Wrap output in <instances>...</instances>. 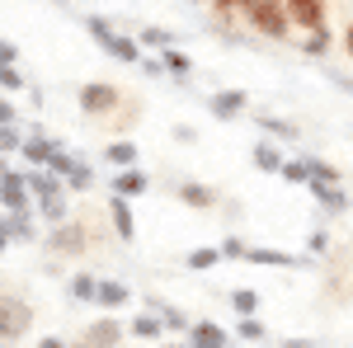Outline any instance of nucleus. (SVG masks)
<instances>
[{
	"mask_svg": "<svg viewBox=\"0 0 353 348\" xmlns=\"http://www.w3.org/2000/svg\"><path fill=\"white\" fill-rule=\"evenodd\" d=\"M14 146H24L19 132H14V127H0V151H14Z\"/></svg>",
	"mask_w": 353,
	"mask_h": 348,
	"instance_id": "obj_38",
	"label": "nucleus"
},
{
	"mask_svg": "<svg viewBox=\"0 0 353 348\" xmlns=\"http://www.w3.org/2000/svg\"><path fill=\"white\" fill-rule=\"evenodd\" d=\"M193 339H208V344H221L226 334H221V325H212V320H198V325H193Z\"/></svg>",
	"mask_w": 353,
	"mask_h": 348,
	"instance_id": "obj_32",
	"label": "nucleus"
},
{
	"mask_svg": "<svg viewBox=\"0 0 353 348\" xmlns=\"http://www.w3.org/2000/svg\"><path fill=\"white\" fill-rule=\"evenodd\" d=\"M306 188H311V198H316L321 207H330V212H344V207H353L349 198L339 193V184H325V179H311Z\"/></svg>",
	"mask_w": 353,
	"mask_h": 348,
	"instance_id": "obj_13",
	"label": "nucleus"
},
{
	"mask_svg": "<svg viewBox=\"0 0 353 348\" xmlns=\"http://www.w3.org/2000/svg\"><path fill=\"white\" fill-rule=\"evenodd\" d=\"M221 254H226V259H250V245H245L241 236H231V240H221Z\"/></svg>",
	"mask_w": 353,
	"mask_h": 348,
	"instance_id": "obj_33",
	"label": "nucleus"
},
{
	"mask_svg": "<svg viewBox=\"0 0 353 348\" xmlns=\"http://www.w3.org/2000/svg\"><path fill=\"white\" fill-rule=\"evenodd\" d=\"M231 306H236L241 316H254V311H259V292H250V287H236V292H231Z\"/></svg>",
	"mask_w": 353,
	"mask_h": 348,
	"instance_id": "obj_26",
	"label": "nucleus"
},
{
	"mask_svg": "<svg viewBox=\"0 0 353 348\" xmlns=\"http://www.w3.org/2000/svg\"><path fill=\"white\" fill-rule=\"evenodd\" d=\"M57 5H66V0H57Z\"/></svg>",
	"mask_w": 353,
	"mask_h": 348,
	"instance_id": "obj_51",
	"label": "nucleus"
},
{
	"mask_svg": "<svg viewBox=\"0 0 353 348\" xmlns=\"http://www.w3.org/2000/svg\"><path fill=\"white\" fill-rule=\"evenodd\" d=\"M14 118H19V113H14V108H10V99H0V127H10V123H14Z\"/></svg>",
	"mask_w": 353,
	"mask_h": 348,
	"instance_id": "obj_40",
	"label": "nucleus"
},
{
	"mask_svg": "<svg viewBox=\"0 0 353 348\" xmlns=\"http://www.w3.org/2000/svg\"><path fill=\"white\" fill-rule=\"evenodd\" d=\"M28 325H33V311H28L24 301H14V296H0V344L19 339Z\"/></svg>",
	"mask_w": 353,
	"mask_h": 348,
	"instance_id": "obj_3",
	"label": "nucleus"
},
{
	"mask_svg": "<svg viewBox=\"0 0 353 348\" xmlns=\"http://www.w3.org/2000/svg\"><path fill=\"white\" fill-rule=\"evenodd\" d=\"M212 5H221V10H231V5H241V0H212Z\"/></svg>",
	"mask_w": 353,
	"mask_h": 348,
	"instance_id": "obj_47",
	"label": "nucleus"
},
{
	"mask_svg": "<svg viewBox=\"0 0 353 348\" xmlns=\"http://www.w3.org/2000/svg\"><path fill=\"white\" fill-rule=\"evenodd\" d=\"M283 179L288 184H311V161H288L283 165Z\"/></svg>",
	"mask_w": 353,
	"mask_h": 348,
	"instance_id": "obj_28",
	"label": "nucleus"
},
{
	"mask_svg": "<svg viewBox=\"0 0 353 348\" xmlns=\"http://www.w3.org/2000/svg\"><path fill=\"white\" fill-rule=\"evenodd\" d=\"M0 66H14V43L0 38Z\"/></svg>",
	"mask_w": 353,
	"mask_h": 348,
	"instance_id": "obj_41",
	"label": "nucleus"
},
{
	"mask_svg": "<svg viewBox=\"0 0 353 348\" xmlns=\"http://www.w3.org/2000/svg\"><path fill=\"white\" fill-rule=\"evenodd\" d=\"M109 221H113V236L118 240H132L137 236V221H132V207L123 193H109Z\"/></svg>",
	"mask_w": 353,
	"mask_h": 348,
	"instance_id": "obj_8",
	"label": "nucleus"
},
{
	"mask_svg": "<svg viewBox=\"0 0 353 348\" xmlns=\"http://www.w3.org/2000/svg\"><path fill=\"white\" fill-rule=\"evenodd\" d=\"M71 296H76V301H94V296H99V283H94L90 273H76V278H71Z\"/></svg>",
	"mask_w": 353,
	"mask_h": 348,
	"instance_id": "obj_24",
	"label": "nucleus"
},
{
	"mask_svg": "<svg viewBox=\"0 0 353 348\" xmlns=\"http://www.w3.org/2000/svg\"><path fill=\"white\" fill-rule=\"evenodd\" d=\"M179 198H184L189 207H212V203H217V193L208 184H179Z\"/></svg>",
	"mask_w": 353,
	"mask_h": 348,
	"instance_id": "obj_20",
	"label": "nucleus"
},
{
	"mask_svg": "<svg viewBox=\"0 0 353 348\" xmlns=\"http://www.w3.org/2000/svg\"><path fill=\"white\" fill-rule=\"evenodd\" d=\"M118 108V90L104 81H90L81 85V113H90V118H104V113H113Z\"/></svg>",
	"mask_w": 353,
	"mask_h": 348,
	"instance_id": "obj_4",
	"label": "nucleus"
},
{
	"mask_svg": "<svg viewBox=\"0 0 353 348\" xmlns=\"http://www.w3.org/2000/svg\"><path fill=\"white\" fill-rule=\"evenodd\" d=\"M241 339H254V344H264V339H269V329L254 320V316H241Z\"/></svg>",
	"mask_w": 353,
	"mask_h": 348,
	"instance_id": "obj_30",
	"label": "nucleus"
},
{
	"mask_svg": "<svg viewBox=\"0 0 353 348\" xmlns=\"http://www.w3.org/2000/svg\"><path fill=\"white\" fill-rule=\"evenodd\" d=\"M146 311H156V316L165 320V329H184V325H189V316H184V311H174V306H165L161 296H146Z\"/></svg>",
	"mask_w": 353,
	"mask_h": 348,
	"instance_id": "obj_17",
	"label": "nucleus"
},
{
	"mask_svg": "<svg viewBox=\"0 0 353 348\" xmlns=\"http://www.w3.org/2000/svg\"><path fill=\"white\" fill-rule=\"evenodd\" d=\"M141 43L165 52V48H174V33H170V28H151V24H146V28H141Z\"/></svg>",
	"mask_w": 353,
	"mask_h": 348,
	"instance_id": "obj_27",
	"label": "nucleus"
},
{
	"mask_svg": "<svg viewBox=\"0 0 353 348\" xmlns=\"http://www.w3.org/2000/svg\"><path fill=\"white\" fill-rule=\"evenodd\" d=\"M283 348H311V339H288Z\"/></svg>",
	"mask_w": 353,
	"mask_h": 348,
	"instance_id": "obj_44",
	"label": "nucleus"
},
{
	"mask_svg": "<svg viewBox=\"0 0 353 348\" xmlns=\"http://www.w3.org/2000/svg\"><path fill=\"white\" fill-rule=\"evenodd\" d=\"M254 123L273 136H288V141H297V123H288V118H273V113H254Z\"/></svg>",
	"mask_w": 353,
	"mask_h": 348,
	"instance_id": "obj_19",
	"label": "nucleus"
},
{
	"mask_svg": "<svg viewBox=\"0 0 353 348\" xmlns=\"http://www.w3.org/2000/svg\"><path fill=\"white\" fill-rule=\"evenodd\" d=\"M28 198H33V188H28V174H0V207L5 212H28Z\"/></svg>",
	"mask_w": 353,
	"mask_h": 348,
	"instance_id": "obj_5",
	"label": "nucleus"
},
{
	"mask_svg": "<svg viewBox=\"0 0 353 348\" xmlns=\"http://www.w3.org/2000/svg\"><path fill=\"white\" fill-rule=\"evenodd\" d=\"M165 348H179V344H165Z\"/></svg>",
	"mask_w": 353,
	"mask_h": 348,
	"instance_id": "obj_49",
	"label": "nucleus"
},
{
	"mask_svg": "<svg viewBox=\"0 0 353 348\" xmlns=\"http://www.w3.org/2000/svg\"><path fill=\"white\" fill-rule=\"evenodd\" d=\"M193 5H203V0H193Z\"/></svg>",
	"mask_w": 353,
	"mask_h": 348,
	"instance_id": "obj_50",
	"label": "nucleus"
},
{
	"mask_svg": "<svg viewBox=\"0 0 353 348\" xmlns=\"http://www.w3.org/2000/svg\"><path fill=\"white\" fill-rule=\"evenodd\" d=\"M76 156H71V151H61V146H57V156H52V165H48V170H52V174H61V179H66V174H71V170H76Z\"/></svg>",
	"mask_w": 353,
	"mask_h": 348,
	"instance_id": "obj_31",
	"label": "nucleus"
},
{
	"mask_svg": "<svg viewBox=\"0 0 353 348\" xmlns=\"http://www.w3.org/2000/svg\"><path fill=\"white\" fill-rule=\"evenodd\" d=\"M301 52L306 57H325L330 52V28H311V38L301 43Z\"/></svg>",
	"mask_w": 353,
	"mask_h": 348,
	"instance_id": "obj_25",
	"label": "nucleus"
},
{
	"mask_svg": "<svg viewBox=\"0 0 353 348\" xmlns=\"http://www.w3.org/2000/svg\"><path fill=\"white\" fill-rule=\"evenodd\" d=\"M161 329H165V320L156 316V311H146V316H137V320H132L137 339H161Z\"/></svg>",
	"mask_w": 353,
	"mask_h": 348,
	"instance_id": "obj_23",
	"label": "nucleus"
},
{
	"mask_svg": "<svg viewBox=\"0 0 353 348\" xmlns=\"http://www.w3.org/2000/svg\"><path fill=\"white\" fill-rule=\"evenodd\" d=\"M306 245H311V254H325V249H330V231H325V226H316V231L306 236Z\"/></svg>",
	"mask_w": 353,
	"mask_h": 348,
	"instance_id": "obj_36",
	"label": "nucleus"
},
{
	"mask_svg": "<svg viewBox=\"0 0 353 348\" xmlns=\"http://www.w3.org/2000/svg\"><path fill=\"white\" fill-rule=\"evenodd\" d=\"M85 28L94 33V43H99L109 57H118V61H141V43L123 38V33H113V24H104L99 14H94V19H85Z\"/></svg>",
	"mask_w": 353,
	"mask_h": 348,
	"instance_id": "obj_2",
	"label": "nucleus"
},
{
	"mask_svg": "<svg viewBox=\"0 0 353 348\" xmlns=\"http://www.w3.org/2000/svg\"><path fill=\"white\" fill-rule=\"evenodd\" d=\"M311 179H325V184H339V170L325 161H311Z\"/></svg>",
	"mask_w": 353,
	"mask_h": 348,
	"instance_id": "obj_35",
	"label": "nucleus"
},
{
	"mask_svg": "<svg viewBox=\"0 0 353 348\" xmlns=\"http://www.w3.org/2000/svg\"><path fill=\"white\" fill-rule=\"evenodd\" d=\"M0 90H24V76L14 66H0Z\"/></svg>",
	"mask_w": 353,
	"mask_h": 348,
	"instance_id": "obj_37",
	"label": "nucleus"
},
{
	"mask_svg": "<svg viewBox=\"0 0 353 348\" xmlns=\"http://www.w3.org/2000/svg\"><path fill=\"white\" fill-rule=\"evenodd\" d=\"M57 249V254H81L85 249V226L81 221H61V226H52V240H48Z\"/></svg>",
	"mask_w": 353,
	"mask_h": 348,
	"instance_id": "obj_7",
	"label": "nucleus"
},
{
	"mask_svg": "<svg viewBox=\"0 0 353 348\" xmlns=\"http://www.w3.org/2000/svg\"><path fill=\"white\" fill-rule=\"evenodd\" d=\"M165 66H170V71H174V76H179V81H184V76H189L193 71V61L184 52H179V48H165Z\"/></svg>",
	"mask_w": 353,
	"mask_h": 348,
	"instance_id": "obj_29",
	"label": "nucleus"
},
{
	"mask_svg": "<svg viewBox=\"0 0 353 348\" xmlns=\"http://www.w3.org/2000/svg\"><path fill=\"white\" fill-rule=\"evenodd\" d=\"M104 156H109V165H118V170H132V165H137V146L118 136V141H109V151H104Z\"/></svg>",
	"mask_w": 353,
	"mask_h": 348,
	"instance_id": "obj_18",
	"label": "nucleus"
},
{
	"mask_svg": "<svg viewBox=\"0 0 353 348\" xmlns=\"http://www.w3.org/2000/svg\"><path fill=\"white\" fill-rule=\"evenodd\" d=\"M109 188L113 193H123V198H141V193H146V188H151V179H146V170H118V174H113L109 179Z\"/></svg>",
	"mask_w": 353,
	"mask_h": 348,
	"instance_id": "obj_9",
	"label": "nucleus"
},
{
	"mask_svg": "<svg viewBox=\"0 0 353 348\" xmlns=\"http://www.w3.org/2000/svg\"><path fill=\"white\" fill-rule=\"evenodd\" d=\"M66 188H71V193H85V188H90V170H85V165H76V170L66 174Z\"/></svg>",
	"mask_w": 353,
	"mask_h": 348,
	"instance_id": "obj_34",
	"label": "nucleus"
},
{
	"mask_svg": "<svg viewBox=\"0 0 353 348\" xmlns=\"http://www.w3.org/2000/svg\"><path fill=\"white\" fill-rule=\"evenodd\" d=\"M170 132H174V141H198V132H193V127H184V123H174Z\"/></svg>",
	"mask_w": 353,
	"mask_h": 348,
	"instance_id": "obj_39",
	"label": "nucleus"
},
{
	"mask_svg": "<svg viewBox=\"0 0 353 348\" xmlns=\"http://www.w3.org/2000/svg\"><path fill=\"white\" fill-rule=\"evenodd\" d=\"M349 52H353V28H349Z\"/></svg>",
	"mask_w": 353,
	"mask_h": 348,
	"instance_id": "obj_48",
	"label": "nucleus"
},
{
	"mask_svg": "<svg viewBox=\"0 0 353 348\" xmlns=\"http://www.w3.org/2000/svg\"><path fill=\"white\" fill-rule=\"evenodd\" d=\"M241 10H245V19L259 33H269V38H288V28H292L288 0H241Z\"/></svg>",
	"mask_w": 353,
	"mask_h": 348,
	"instance_id": "obj_1",
	"label": "nucleus"
},
{
	"mask_svg": "<svg viewBox=\"0 0 353 348\" xmlns=\"http://www.w3.org/2000/svg\"><path fill=\"white\" fill-rule=\"evenodd\" d=\"M334 85H339V90H349V94H353V81H349V76H334Z\"/></svg>",
	"mask_w": 353,
	"mask_h": 348,
	"instance_id": "obj_43",
	"label": "nucleus"
},
{
	"mask_svg": "<svg viewBox=\"0 0 353 348\" xmlns=\"http://www.w3.org/2000/svg\"><path fill=\"white\" fill-rule=\"evenodd\" d=\"M349 212H353V207H349Z\"/></svg>",
	"mask_w": 353,
	"mask_h": 348,
	"instance_id": "obj_52",
	"label": "nucleus"
},
{
	"mask_svg": "<svg viewBox=\"0 0 353 348\" xmlns=\"http://www.w3.org/2000/svg\"><path fill=\"white\" fill-rule=\"evenodd\" d=\"M245 104H250L245 90H217V94H212V113H217V118H241Z\"/></svg>",
	"mask_w": 353,
	"mask_h": 348,
	"instance_id": "obj_12",
	"label": "nucleus"
},
{
	"mask_svg": "<svg viewBox=\"0 0 353 348\" xmlns=\"http://www.w3.org/2000/svg\"><path fill=\"white\" fill-rule=\"evenodd\" d=\"M94 301L113 311V306H123V301H128V287H123L118 278H104V283H99V296H94Z\"/></svg>",
	"mask_w": 353,
	"mask_h": 348,
	"instance_id": "obj_21",
	"label": "nucleus"
},
{
	"mask_svg": "<svg viewBox=\"0 0 353 348\" xmlns=\"http://www.w3.org/2000/svg\"><path fill=\"white\" fill-rule=\"evenodd\" d=\"M123 339V325H113V320H99V325H90V334L81 339V348H113Z\"/></svg>",
	"mask_w": 353,
	"mask_h": 348,
	"instance_id": "obj_14",
	"label": "nucleus"
},
{
	"mask_svg": "<svg viewBox=\"0 0 353 348\" xmlns=\"http://www.w3.org/2000/svg\"><path fill=\"white\" fill-rule=\"evenodd\" d=\"M193 348H226V344H208V339H193Z\"/></svg>",
	"mask_w": 353,
	"mask_h": 348,
	"instance_id": "obj_45",
	"label": "nucleus"
},
{
	"mask_svg": "<svg viewBox=\"0 0 353 348\" xmlns=\"http://www.w3.org/2000/svg\"><path fill=\"white\" fill-rule=\"evenodd\" d=\"M19 156H24L28 165H33V170H43V165H52V156H57V141H48V136H28L24 146H19Z\"/></svg>",
	"mask_w": 353,
	"mask_h": 348,
	"instance_id": "obj_11",
	"label": "nucleus"
},
{
	"mask_svg": "<svg viewBox=\"0 0 353 348\" xmlns=\"http://www.w3.org/2000/svg\"><path fill=\"white\" fill-rule=\"evenodd\" d=\"M0 226L14 236V240H33V221H28V212H10V216H0Z\"/></svg>",
	"mask_w": 353,
	"mask_h": 348,
	"instance_id": "obj_22",
	"label": "nucleus"
},
{
	"mask_svg": "<svg viewBox=\"0 0 353 348\" xmlns=\"http://www.w3.org/2000/svg\"><path fill=\"white\" fill-rule=\"evenodd\" d=\"M250 264H269V268H301L311 259H297L288 249H269V245H250Z\"/></svg>",
	"mask_w": 353,
	"mask_h": 348,
	"instance_id": "obj_10",
	"label": "nucleus"
},
{
	"mask_svg": "<svg viewBox=\"0 0 353 348\" xmlns=\"http://www.w3.org/2000/svg\"><path fill=\"white\" fill-rule=\"evenodd\" d=\"M254 165H259V170H269V174H283V151H278V146H273V141H259V146H254Z\"/></svg>",
	"mask_w": 353,
	"mask_h": 348,
	"instance_id": "obj_16",
	"label": "nucleus"
},
{
	"mask_svg": "<svg viewBox=\"0 0 353 348\" xmlns=\"http://www.w3.org/2000/svg\"><path fill=\"white\" fill-rule=\"evenodd\" d=\"M5 245H10V231H5V226H0V254H5Z\"/></svg>",
	"mask_w": 353,
	"mask_h": 348,
	"instance_id": "obj_46",
	"label": "nucleus"
},
{
	"mask_svg": "<svg viewBox=\"0 0 353 348\" xmlns=\"http://www.w3.org/2000/svg\"><path fill=\"white\" fill-rule=\"evenodd\" d=\"M292 28H325V0H288Z\"/></svg>",
	"mask_w": 353,
	"mask_h": 348,
	"instance_id": "obj_6",
	"label": "nucleus"
},
{
	"mask_svg": "<svg viewBox=\"0 0 353 348\" xmlns=\"http://www.w3.org/2000/svg\"><path fill=\"white\" fill-rule=\"evenodd\" d=\"M226 254H221V245H203V249H189L184 254V268H193V273H208V268H217Z\"/></svg>",
	"mask_w": 353,
	"mask_h": 348,
	"instance_id": "obj_15",
	"label": "nucleus"
},
{
	"mask_svg": "<svg viewBox=\"0 0 353 348\" xmlns=\"http://www.w3.org/2000/svg\"><path fill=\"white\" fill-rule=\"evenodd\" d=\"M38 348H81V344H66V339H43Z\"/></svg>",
	"mask_w": 353,
	"mask_h": 348,
	"instance_id": "obj_42",
	"label": "nucleus"
}]
</instances>
